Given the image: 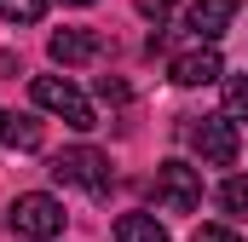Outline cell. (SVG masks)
Here are the masks:
<instances>
[{
    "label": "cell",
    "instance_id": "6da1fadb",
    "mask_svg": "<svg viewBox=\"0 0 248 242\" xmlns=\"http://www.w3.org/2000/svg\"><path fill=\"white\" fill-rule=\"evenodd\" d=\"M29 98H35L41 110L63 116V127H75V133H93V127H98L93 104L75 92V81H69V75H35V81H29Z\"/></svg>",
    "mask_w": 248,
    "mask_h": 242
},
{
    "label": "cell",
    "instance_id": "7a4b0ae2",
    "mask_svg": "<svg viewBox=\"0 0 248 242\" xmlns=\"http://www.w3.org/2000/svg\"><path fill=\"white\" fill-rule=\"evenodd\" d=\"M6 225L23 242H52V237H63V202L46 196V190H23V196L12 202V219H6Z\"/></svg>",
    "mask_w": 248,
    "mask_h": 242
},
{
    "label": "cell",
    "instance_id": "3957f363",
    "mask_svg": "<svg viewBox=\"0 0 248 242\" xmlns=\"http://www.w3.org/2000/svg\"><path fill=\"white\" fill-rule=\"evenodd\" d=\"M52 179L75 184V190H87V196H104L116 173H110V156H104V150L75 144V150H58V156H52Z\"/></svg>",
    "mask_w": 248,
    "mask_h": 242
},
{
    "label": "cell",
    "instance_id": "277c9868",
    "mask_svg": "<svg viewBox=\"0 0 248 242\" xmlns=\"http://www.w3.org/2000/svg\"><path fill=\"white\" fill-rule=\"evenodd\" d=\"M156 208H168V213H196L202 208V173L190 167V162H162L156 167Z\"/></svg>",
    "mask_w": 248,
    "mask_h": 242
},
{
    "label": "cell",
    "instance_id": "5b68a950",
    "mask_svg": "<svg viewBox=\"0 0 248 242\" xmlns=\"http://www.w3.org/2000/svg\"><path fill=\"white\" fill-rule=\"evenodd\" d=\"M190 150H196L208 167H231V162H237V150H243L237 121H231V116H202L196 127H190Z\"/></svg>",
    "mask_w": 248,
    "mask_h": 242
},
{
    "label": "cell",
    "instance_id": "8992f818",
    "mask_svg": "<svg viewBox=\"0 0 248 242\" xmlns=\"http://www.w3.org/2000/svg\"><path fill=\"white\" fill-rule=\"evenodd\" d=\"M225 75V58L214 52V41H196L190 52H179V58L168 63V81L173 87H208V81H219Z\"/></svg>",
    "mask_w": 248,
    "mask_h": 242
},
{
    "label": "cell",
    "instance_id": "52a82bcc",
    "mask_svg": "<svg viewBox=\"0 0 248 242\" xmlns=\"http://www.w3.org/2000/svg\"><path fill=\"white\" fill-rule=\"evenodd\" d=\"M237 12H243V0H196L185 12V29L196 41H219V35L237 23Z\"/></svg>",
    "mask_w": 248,
    "mask_h": 242
},
{
    "label": "cell",
    "instance_id": "ba28073f",
    "mask_svg": "<svg viewBox=\"0 0 248 242\" xmlns=\"http://www.w3.org/2000/svg\"><path fill=\"white\" fill-rule=\"evenodd\" d=\"M46 52H52V63H63V69L93 63L98 58V35H93V29H58V35L46 41Z\"/></svg>",
    "mask_w": 248,
    "mask_h": 242
},
{
    "label": "cell",
    "instance_id": "9c48e42d",
    "mask_svg": "<svg viewBox=\"0 0 248 242\" xmlns=\"http://www.w3.org/2000/svg\"><path fill=\"white\" fill-rule=\"evenodd\" d=\"M41 138H46V127H41L35 116L0 110V144H6V150H41Z\"/></svg>",
    "mask_w": 248,
    "mask_h": 242
},
{
    "label": "cell",
    "instance_id": "30bf717a",
    "mask_svg": "<svg viewBox=\"0 0 248 242\" xmlns=\"http://www.w3.org/2000/svg\"><path fill=\"white\" fill-rule=\"evenodd\" d=\"M116 242H168V225L156 213H122L116 219Z\"/></svg>",
    "mask_w": 248,
    "mask_h": 242
},
{
    "label": "cell",
    "instance_id": "8fae6325",
    "mask_svg": "<svg viewBox=\"0 0 248 242\" xmlns=\"http://www.w3.org/2000/svg\"><path fill=\"white\" fill-rule=\"evenodd\" d=\"M219 98L231 121H248V75H219Z\"/></svg>",
    "mask_w": 248,
    "mask_h": 242
},
{
    "label": "cell",
    "instance_id": "7c38bea8",
    "mask_svg": "<svg viewBox=\"0 0 248 242\" xmlns=\"http://www.w3.org/2000/svg\"><path fill=\"white\" fill-rule=\"evenodd\" d=\"M214 196H219V208H225V213H248V179H243V173H231Z\"/></svg>",
    "mask_w": 248,
    "mask_h": 242
},
{
    "label": "cell",
    "instance_id": "4fadbf2b",
    "mask_svg": "<svg viewBox=\"0 0 248 242\" xmlns=\"http://www.w3.org/2000/svg\"><path fill=\"white\" fill-rule=\"evenodd\" d=\"M0 17L6 23H41L46 17V0H0Z\"/></svg>",
    "mask_w": 248,
    "mask_h": 242
},
{
    "label": "cell",
    "instance_id": "5bb4252c",
    "mask_svg": "<svg viewBox=\"0 0 248 242\" xmlns=\"http://www.w3.org/2000/svg\"><path fill=\"white\" fill-rule=\"evenodd\" d=\"M98 98H104V104H127V81H116V75H98Z\"/></svg>",
    "mask_w": 248,
    "mask_h": 242
},
{
    "label": "cell",
    "instance_id": "9a60e30c",
    "mask_svg": "<svg viewBox=\"0 0 248 242\" xmlns=\"http://www.w3.org/2000/svg\"><path fill=\"white\" fill-rule=\"evenodd\" d=\"M190 242H243V237H237L231 225H196V237H190Z\"/></svg>",
    "mask_w": 248,
    "mask_h": 242
},
{
    "label": "cell",
    "instance_id": "2e32d148",
    "mask_svg": "<svg viewBox=\"0 0 248 242\" xmlns=\"http://www.w3.org/2000/svg\"><path fill=\"white\" fill-rule=\"evenodd\" d=\"M133 6H139V12H144V17H156V23H162V17H168V12H173V6H179V0H133Z\"/></svg>",
    "mask_w": 248,
    "mask_h": 242
},
{
    "label": "cell",
    "instance_id": "e0dca14e",
    "mask_svg": "<svg viewBox=\"0 0 248 242\" xmlns=\"http://www.w3.org/2000/svg\"><path fill=\"white\" fill-rule=\"evenodd\" d=\"M63 6H93V0H63Z\"/></svg>",
    "mask_w": 248,
    "mask_h": 242
},
{
    "label": "cell",
    "instance_id": "ac0fdd59",
    "mask_svg": "<svg viewBox=\"0 0 248 242\" xmlns=\"http://www.w3.org/2000/svg\"><path fill=\"white\" fill-rule=\"evenodd\" d=\"M52 242H58V237H52Z\"/></svg>",
    "mask_w": 248,
    "mask_h": 242
}]
</instances>
